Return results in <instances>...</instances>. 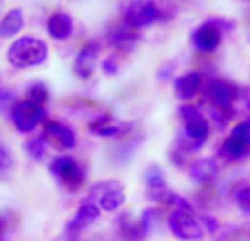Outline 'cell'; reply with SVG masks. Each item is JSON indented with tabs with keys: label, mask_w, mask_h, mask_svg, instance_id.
Segmentation results:
<instances>
[{
	"label": "cell",
	"mask_w": 250,
	"mask_h": 241,
	"mask_svg": "<svg viewBox=\"0 0 250 241\" xmlns=\"http://www.w3.org/2000/svg\"><path fill=\"white\" fill-rule=\"evenodd\" d=\"M178 117L182 120V132L178 136V149L185 154L200 151L211 138V120L202 114L195 103H182L178 108Z\"/></svg>",
	"instance_id": "cell-1"
},
{
	"label": "cell",
	"mask_w": 250,
	"mask_h": 241,
	"mask_svg": "<svg viewBox=\"0 0 250 241\" xmlns=\"http://www.w3.org/2000/svg\"><path fill=\"white\" fill-rule=\"evenodd\" d=\"M7 60L18 70L38 68V66H42L48 60V46L40 38L22 35V38L11 42V46L7 51Z\"/></svg>",
	"instance_id": "cell-2"
},
{
	"label": "cell",
	"mask_w": 250,
	"mask_h": 241,
	"mask_svg": "<svg viewBox=\"0 0 250 241\" xmlns=\"http://www.w3.org/2000/svg\"><path fill=\"white\" fill-rule=\"evenodd\" d=\"M230 29H233V22L230 20H222V18L207 20L193 29V33H191V46L200 55H213L222 46L224 33Z\"/></svg>",
	"instance_id": "cell-3"
},
{
	"label": "cell",
	"mask_w": 250,
	"mask_h": 241,
	"mask_svg": "<svg viewBox=\"0 0 250 241\" xmlns=\"http://www.w3.org/2000/svg\"><path fill=\"white\" fill-rule=\"evenodd\" d=\"M207 103L211 110H222V112H233L237 114V101H239V88L230 83L229 79L213 77L204 83L202 90Z\"/></svg>",
	"instance_id": "cell-4"
},
{
	"label": "cell",
	"mask_w": 250,
	"mask_h": 241,
	"mask_svg": "<svg viewBox=\"0 0 250 241\" xmlns=\"http://www.w3.org/2000/svg\"><path fill=\"white\" fill-rule=\"evenodd\" d=\"M51 173L55 176V180L64 186L66 191H79L83 184H86V169L79 160H75L73 156H55L51 162Z\"/></svg>",
	"instance_id": "cell-5"
},
{
	"label": "cell",
	"mask_w": 250,
	"mask_h": 241,
	"mask_svg": "<svg viewBox=\"0 0 250 241\" xmlns=\"http://www.w3.org/2000/svg\"><path fill=\"white\" fill-rule=\"evenodd\" d=\"M167 228L178 241H202L207 237L195 211H171L167 215Z\"/></svg>",
	"instance_id": "cell-6"
},
{
	"label": "cell",
	"mask_w": 250,
	"mask_h": 241,
	"mask_svg": "<svg viewBox=\"0 0 250 241\" xmlns=\"http://www.w3.org/2000/svg\"><path fill=\"white\" fill-rule=\"evenodd\" d=\"M88 202L97 204L101 211L105 213H114L125 204V191H123V184L117 180H105V182H99L90 189L88 193Z\"/></svg>",
	"instance_id": "cell-7"
},
{
	"label": "cell",
	"mask_w": 250,
	"mask_h": 241,
	"mask_svg": "<svg viewBox=\"0 0 250 241\" xmlns=\"http://www.w3.org/2000/svg\"><path fill=\"white\" fill-rule=\"evenodd\" d=\"M9 117H11V123L18 132L22 134H31L40 123L46 120V108H40V105H33L29 101H16L13 108L9 110Z\"/></svg>",
	"instance_id": "cell-8"
},
{
	"label": "cell",
	"mask_w": 250,
	"mask_h": 241,
	"mask_svg": "<svg viewBox=\"0 0 250 241\" xmlns=\"http://www.w3.org/2000/svg\"><path fill=\"white\" fill-rule=\"evenodd\" d=\"M163 20V11L154 0H134L123 13V22L134 29H147V26L156 24Z\"/></svg>",
	"instance_id": "cell-9"
},
{
	"label": "cell",
	"mask_w": 250,
	"mask_h": 241,
	"mask_svg": "<svg viewBox=\"0 0 250 241\" xmlns=\"http://www.w3.org/2000/svg\"><path fill=\"white\" fill-rule=\"evenodd\" d=\"M44 141H46L48 147L60 151H70L75 145H77V134L70 125L60 123V120H48L44 125Z\"/></svg>",
	"instance_id": "cell-10"
},
{
	"label": "cell",
	"mask_w": 250,
	"mask_h": 241,
	"mask_svg": "<svg viewBox=\"0 0 250 241\" xmlns=\"http://www.w3.org/2000/svg\"><path fill=\"white\" fill-rule=\"evenodd\" d=\"M204 75L198 70H189V73L180 75V77L173 79V92L182 103H191L200 92L204 90Z\"/></svg>",
	"instance_id": "cell-11"
},
{
	"label": "cell",
	"mask_w": 250,
	"mask_h": 241,
	"mask_svg": "<svg viewBox=\"0 0 250 241\" xmlns=\"http://www.w3.org/2000/svg\"><path fill=\"white\" fill-rule=\"evenodd\" d=\"M220 176V164L213 158H198L189 164V178L198 186H213V182Z\"/></svg>",
	"instance_id": "cell-12"
},
{
	"label": "cell",
	"mask_w": 250,
	"mask_h": 241,
	"mask_svg": "<svg viewBox=\"0 0 250 241\" xmlns=\"http://www.w3.org/2000/svg\"><path fill=\"white\" fill-rule=\"evenodd\" d=\"M145 191L147 198L156 204H165L167 195L171 193V189L167 186V178L160 167H149L145 171Z\"/></svg>",
	"instance_id": "cell-13"
},
{
	"label": "cell",
	"mask_w": 250,
	"mask_h": 241,
	"mask_svg": "<svg viewBox=\"0 0 250 241\" xmlns=\"http://www.w3.org/2000/svg\"><path fill=\"white\" fill-rule=\"evenodd\" d=\"M99 215H101V208L97 206V204L83 202L82 206L77 208V213L73 215V220L66 224V233H68L70 237H75L77 233H82V230L90 228V226L95 224L97 220H99Z\"/></svg>",
	"instance_id": "cell-14"
},
{
	"label": "cell",
	"mask_w": 250,
	"mask_h": 241,
	"mask_svg": "<svg viewBox=\"0 0 250 241\" xmlns=\"http://www.w3.org/2000/svg\"><path fill=\"white\" fill-rule=\"evenodd\" d=\"M97 64H99V44L90 42L79 48L77 57H75V64H73L75 75H77L79 79H88L95 73Z\"/></svg>",
	"instance_id": "cell-15"
},
{
	"label": "cell",
	"mask_w": 250,
	"mask_h": 241,
	"mask_svg": "<svg viewBox=\"0 0 250 241\" xmlns=\"http://www.w3.org/2000/svg\"><path fill=\"white\" fill-rule=\"evenodd\" d=\"M217 156L229 164H239V162H244V160L250 158V147L246 145V142L239 141V138H235V136L229 134V136L220 142Z\"/></svg>",
	"instance_id": "cell-16"
},
{
	"label": "cell",
	"mask_w": 250,
	"mask_h": 241,
	"mask_svg": "<svg viewBox=\"0 0 250 241\" xmlns=\"http://www.w3.org/2000/svg\"><path fill=\"white\" fill-rule=\"evenodd\" d=\"M73 29H75V22L66 11H55L53 16H48V20H46L48 35H51L53 40H57V42L68 40L70 35H73Z\"/></svg>",
	"instance_id": "cell-17"
},
{
	"label": "cell",
	"mask_w": 250,
	"mask_h": 241,
	"mask_svg": "<svg viewBox=\"0 0 250 241\" xmlns=\"http://www.w3.org/2000/svg\"><path fill=\"white\" fill-rule=\"evenodd\" d=\"M132 127L127 123H114L108 114L104 117L90 120V129L97 134V136H104V138H119V136H125V132Z\"/></svg>",
	"instance_id": "cell-18"
},
{
	"label": "cell",
	"mask_w": 250,
	"mask_h": 241,
	"mask_svg": "<svg viewBox=\"0 0 250 241\" xmlns=\"http://www.w3.org/2000/svg\"><path fill=\"white\" fill-rule=\"evenodd\" d=\"M136 42H138V31L134 29V26L125 24V22H121L119 26H114V29L110 31V44H112L114 48L132 51V48L136 46Z\"/></svg>",
	"instance_id": "cell-19"
},
{
	"label": "cell",
	"mask_w": 250,
	"mask_h": 241,
	"mask_svg": "<svg viewBox=\"0 0 250 241\" xmlns=\"http://www.w3.org/2000/svg\"><path fill=\"white\" fill-rule=\"evenodd\" d=\"M24 29V13L20 9H11V11L4 13V18L0 20V38L9 40L16 38V33Z\"/></svg>",
	"instance_id": "cell-20"
},
{
	"label": "cell",
	"mask_w": 250,
	"mask_h": 241,
	"mask_svg": "<svg viewBox=\"0 0 250 241\" xmlns=\"http://www.w3.org/2000/svg\"><path fill=\"white\" fill-rule=\"evenodd\" d=\"M117 233L123 241H143V239H147V235L143 233L138 220H132L129 215H121L117 220Z\"/></svg>",
	"instance_id": "cell-21"
},
{
	"label": "cell",
	"mask_w": 250,
	"mask_h": 241,
	"mask_svg": "<svg viewBox=\"0 0 250 241\" xmlns=\"http://www.w3.org/2000/svg\"><path fill=\"white\" fill-rule=\"evenodd\" d=\"M24 99L29 101V103L44 108V105H46V101H48V88H46V83L35 81L33 86H29V90H26V97H24Z\"/></svg>",
	"instance_id": "cell-22"
},
{
	"label": "cell",
	"mask_w": 250,
	"mask_h": 241,
	"mask_svg": "<svg viewBox=\"0 0 250 241\" xmlns=\"http://www.w3.org/2000/svg\"><path fill=\"white\" fill-rule=\"evenodd\" d=\"M138 224H141L143 233L149 237V235L154 233L156 224H158V211H156V208H145V211L141 213V217H138Z\"/></svg>",
	"instance_id": "cell-23"
},
{
	"label": "cell",
	"mask_w": 250,
	"mask_h": 241,
	"mask_svg": "<svg viewBox=\"0 0 250 241\" xmlns=\"http://www.w3.org/2000/svg\"><path fill=\"white\" fill-rule=\"evenodd\" d=\"M26 151H29V156L33 160H42L48 151V145H46V141H44V136L31 138V141L26 142Z\"/></svg>",
	"instance_id": "cell-24"
},
{
	"label": "cell",
	"mask_w": 250,
	"mask_h": 241,
	"mask_svg": "<svg viewBox=\"0 0 250 241\" xmlns=\"http://www.w3.org/2000/svg\"><path fill=\"white\" fill-rule=\"evenodd\" d=\"M233 200L244 215H250V184H244V186H239V189H235Z\"/></svg>",
	"instance_id": "cell-25"
},
{
	"label": "cell",
	"mask_w": 250,
	"mask_h": 241,
	"mask_svg": "<svg viewBox=\"0 0 250 241\" xmlns=\"http://www.w3.org/2000/svg\"><path fill=\"white\" fill-rule=\"evenodd\" d=\"M230 136H235V138H239L242 142H246V145L250 147V119H242V120H237V123L230 127Z\"/></svg>",
	"instance_id": "cell-26"
},
{
	"label": "cell",
	"mask_w": 250,
	"mask_h": 241,
	"mask_svg": "<svg viewBox=\"0 0 250 241\" xmlns=\"http://www.w3.org/2000/svg\"><path fill=\"white\" fill-rule=\"evenodd\" d=\"M200 224H202V228L207 235H217L222 228L220 220H215V217H211V215H200Z\"/></svg>",
	"instance_id": "cell-27"
},
{
	"label": "cell",
	"mask_w": 250,
	"mask_h": 241,
	"mask_svg": "<svg viewBox=\"0 0 250 241\" xmlns=\"http://www.w3.org/2000/svg\"><path fill=\"white\" fill-rule=\"evenodd\" d=\"M13 162H16V160H13V154L2 145V142H0V171H2V173L11 171Z\"/></svg>",
	"instance_id": "cell-28"
},
{
	"label": "cell",
	"mask_w": 250,
	"mask_h": 241,
	"mask_svg": "<svg viewBox=\"0 0 250 241\" xmlns=\"http://www.w3.org/2000/svg\"><path fill=\"white\" fill-rule=\"evenodd\" d=\"M101 70H104V75H108V77H114V75L121 70V64H119L117 57H105L104 61H101Z\"/></svg>",
	"instance_id": "cell-29"
},
{
	"label": "cell",
	"mask_w": 250,
	"mask_h": 241,
	"mask_svg": "<svg viewBox=\"0 0 250 241\" xmlns=\"http://www.w3.org/2000/svg\"><path fill=\"white\" fill-rule=\"evenodd\" d=\"M13 103H16V99H13V92L7 90V88H0V112H4V110H11Z\"/></svg>",
	"instance_id": "cell-30"
},
{
	"label": "cell",
	"mask_w": 250,
	"mask_h": 241,
	"mask_svg": "<svg viewBox=\"0 0 250 241\" xmlns=\"http://www.w3.org/2000/svg\"><path fill=\"white\" fill-rule=\"evenodd\" d=\"M171 70H173V64H169V66H163V68L158 70V77H160V79H167L169 75H171Z\"/></svg>",
	"instance_id": "cell-31"
},
{
	"label": "cell",
	"mask_w": 250,
	"mask_h": 241,
	"mask_svg": "<svg viewBox=\"0 0 250 241\" xmlns=\"http://www.w3.org/2000/svg\"><path fill=\"white\" fill-rule=\"evenodd\" d=\"M68 241H79V239H75V237H70V239H68Z\"/></svg>",
	"instance_id": "cell-32"
}]
</instances>
